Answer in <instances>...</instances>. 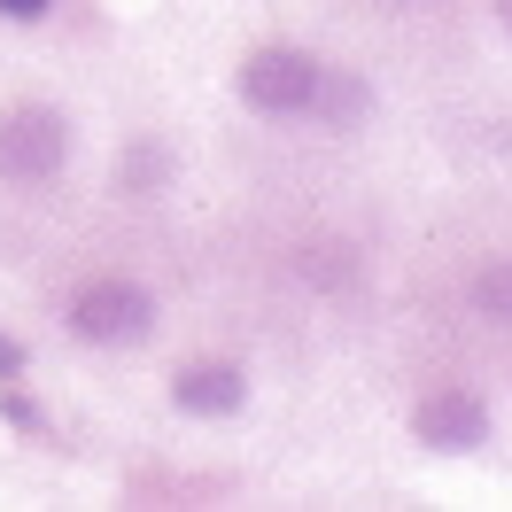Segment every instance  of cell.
<instances>
[{"label": "cell", "instance_id": "6da1fadb", "mask_svg": "<svg viewBox=\"0 0 512 512\" xmlns=\"http://www.w3.org/2000/svg\"><path fill=\"white\" fill-rule=\"evenodd\" d=\"M63 326L86 342V350H140V342H156V295L148 280H132V272H94V280H78L63 295Z\"/></svg>", "mask_w": 512, "mask_h": 512}, {"label": "cell", "instance_id": "7a4b0ae2", "mask_svg": "<svg viewBox=\"0 0 512 512\" xmlns=\"http://www.w3.org/2000/svg\"><path fill=\"white\" fill-rule=\"evenodd\" d=\"M78 156V132L55 101H8L0 109V187H47Z\"/></svg>", "mask_w": 512, "mask_h": 512}, {"label": "cell", "instance_id": "3957f363", "mask_svg": "<svg viewBox=\"0 0 512 512\" xmlns=\"http://www.w3.org/2000/svg\"><path fill=\"white\" fill-rule=\"evenodd\" d=\"M319 86H326V63L311 55V47H288V39L249 47L241 70H233V94L249 101L256 117H311Z\"/></svg>", "mask_w": 512, "mask_h": 512}, {"label": "cell", "instance_id": "277c9868", "mask_svg": "<svg viewBox=\"0 0 512 512\" xmlns=\"http://www.w3.org/2000/svg\"><path fill=\"white\" fill-rule=\"evenodd\" d=\"M412 435L427 450H443V458H466V450L489 443V396L466 388V381H435L412 404Z\"/></svg>", "mask_w": 512, "mask_h": 512}, {"label": "cell", "instance_id": "5b68a950", "mask_svg": "<svg viewBox=\"0 0 512 512\" xmlns=\"http://www.w3.org/2000/svg\"><path fill=\"white\" fill-rule=\"evenodd\" d=\"M171 412L241 419L249 412V365H233V357H187V365L171 373Z\"/></svg>", "mask_w": 512, "mask_h": 512}, {"label": "cell", "instance_id": "8992f818", "mask_svg": "<svg viewBox=\"0 0 512 512\" xmlns=\"http://www.w3.org/2000/svg\"><path fill=\"white\" fill-rule=\"evenodd\" d=\"M295 280L311 295H350L357 288V249L342 233H311V241H295Z\"/></svg>", "mask_w": 512, "mask_h": 512}, {"label": "cell", "instance_id": "52a82bcc", "mask_svg": "<svg viewBox=\"0 0 512 512\" xmlns=\"http://www.w3.org/2000/svg\"><path fill=\"white\" fill-rule=\"evenodd\" d=\"M117 194H132V202L171 194V148H163L156 132H132L125 148H117Z\"/></svg>", "mask_w": 512, "mask_h": 512}, {"label": "cell", "instance_id": "ba28073f", "mask_svg": "<svg viewBox=\"0 0 512 512\" xmlns=\"http://www.w3.org/2000/svg\"><path fill=\"white\" fill-rule=\"evenodd\" d=\"M311 117H319L326 132H357L365 117H373V86L365 78H350V70H326L319 101H311Z\"/></svg>", "mask_w": 512, "mask_h": 512}, {"label": "cell", "instance_id": "9c48e42d", "mask_svg": "<svg viewBox=\"0 0 512 512\" xmlns=\"http://www.w3.org/2000/svg\"><path fill=\"white\" fill-rule=\"evenodd\" d=\"M466 311L489 326H512V256H481L466 272Z\"/></svg>", "mask_w": 512, "mask_h": 512}, {"label": "cell", "instance_id": "30bf717a", "mask_svg": "<svg viewBox=\"0 0 512 512\" xmlns=\"http://www.w3.org/2000/svg\"><path fill=\"white\" fill-rule=\"evenodd\" d=\"M24 365H32L24 342H16V334H0V381H24Z\"/></svg>", "mask_w": 512, "mask_h": 512}, {"label": "cell", "instance_id": "8fae6325", "mask_svg": "<svg viewBox=\"0 0 512 512\" xmlns=\"http://www.w3.org/2000/svg\"><path fill=\"white\" fill-rule=\"evenodd\" d=\"M47 8H55V0H0V16H8V24H39Z\"/></svg>", "mask_w": 512, "mask_h": 512}, {"label": "cell", "instance_id": "7c38bea8", "mask_svg": "<svg viewBox=\"0 0 512 512\" xmlns=\"http://www.w3.org/2000/svg\"><path fill=\"white\" fill-rule=\"evenodd\" d=\"M489 8H497V32L512 39V0H489Z\"/></svg>", "mask_w": 512, "mask_h": 512}, {"label": "cell", "instance_id": "4fadbf2b", "mask_svg": "<svg viewBox=\"0 0 512 512\" xmlns=\"http://www.w3.org/2000/svg\"><path fill=\"white\" fill-rule=\"evenodd\" d=\"M419 8H427V0H419Z\"/></svg>", "mask_w": 512, "mask_h": 512}]
</instances>
